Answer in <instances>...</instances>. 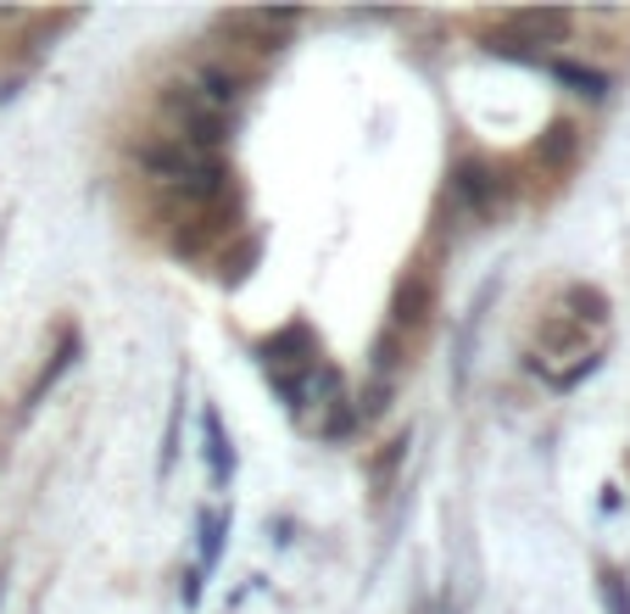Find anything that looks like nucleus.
Wrapping results in <instances>:
<instances>
[{"label":"nucleus","instance_id":"obj_9","mask_svg":"<svg viewBox=\"0 0 630 614\" xmlns=\"http://www.w3.org/2000/svg\"><path fill=\"white\" fill-rule=\"evenodd\" d=\"M602 603H608V614H630V586L619 570H602Z\"/></svg>","mask_w":630,"mask_h":614},{"label":"nucleus","instance_id":"obj_6","mask_svg":"<svg viewBox=\"0 0 630 614\" xmlns=\"http://www.w3.org/2000/svg\"><path fill=\"white\" fill-rule=\"evenodd\" d=\"M553 73H558L564 84H575L580 96H591V101H602V96H608V78H602L597 67H580V62H553Z\"/></svg>","mask_w":630,"mask_h":614},{"label":"nucleus","instance_id":"obj_10","mask_svg":"<svg viewBox=\"0 0 630 614\" xmlns=\"http://www.w3.org/2000/svg\"><path fill=\"white\" fill-rule=\"evenodd\" d=\"M513 23H519V29H530V34H564V29H569V18H564V12H519Z\"/></svg>","mask_w":630,"mask_h":614},{"label":"nucleus","instance_id":"obj_2","mask_svg":"<svg viewBox=\"0 0 630 614\" xmlns=\"http://www.w3.org/2000/svg\"><path fill=\"white\" fill-rule=\"evenodd\" d=\"M134 162H140L145 173H156V180H167V185L178 191L185 180H196L202 168H213V151H202V146H191V140L167 134V140H145V146H134Z\"/></svg>","mask_w":630,"mask_h":614},{"label":"nucleus","instance_id":"obj_7","mask_svg":"<svg viewBox=\"0 0 630 614\" xmlns=\"http://www.w3.org/2000/svg\"><path fill=\"white\" fill-rule=\"evenodd\" d=\"M424 308H430V280H424V274H413V280L397 291V324H419V319H424Z\"/></svg>","mask_w":630,"mask_h":614},{"label":"nucleus","instance_id":"obj_4","mask_svg":"<svg viewBox=\"0 0 630 614\" xmlns=\"http://www.w3.org/2000/svg\"><path fill=\"white\" fill-rule=\"evenodd\" d=\"M202 435H207V475H213V486L224 492L229 475H235V453H229V435H224L218 413H202Z\"/></svg>","mask_w":630,"mask_h":614},{"label":"nucleus","instance_id":"obj_11","mask_svg":"<svg viewBox=\"0 0 630 614\" xmlns=\"http://www.w3.org/2000/svg\"><path fill=\"white\" fill-rule=\"evenodd\" d=\"M218 548H224V519L207 508V514H202V564H213Z\"/></svg>","mask_w":630,"mask_h":614},{"label":"nucleus","instance_id":"obj_1","mask_svg":"<svg viewBox=\"0 0 630 614\" xmlns=\"http://www.w3.org/2000/svg\"><path fill=\"white\" fill-rule=\"evenodd\" d=\"M162 107H167V118L178 123V140H191V146H202V151H213V146L229 140V134H224L229 112H218V107L196 90V84H167Z\"/></svg>","mask_w":630,"mask_h":614},{"label":"nucleus","instance_id":"obj_3","mask_svg":"<svg viewBox=\"0 0 630 614\" xmlns=\"http://www.w3.org/2000/svg\"><path fill=\"white\" fill-rule=\"evenodd\" d=\"M453 202L475 218H491L502 202H508V180L491 168V162H458L453 168Z\"/></svg>","mask_w":630,"mask_h":614},{"label":"nucleus","instance_id":"obj_8","mask_svg":"<svg viewBox=\"0 0 630 614\" xmlns=\"http://www.w3.org/2000/svg\"><path fill=\"white\" fill-rule=\"evenodd\" d=\"M575 146H580V140H575V129H569V123H553V129H547V140H542V162H569V157H575Z\"/></svg>","mask_w":630,"mask_h":614},{"label":"nucleus","instance_id":"obj_5","mask_svg":"<svg viewBox=\"0 0 630 614\" xmlns=\"http://www.w3.org/2000/svg\"><path fill=\"white\" fill-rule=\"evenodd\" d=\"M196 90H202V96H207L218 112H229V107L246 96V78H240V73H229V67H202Z\"/></svg>","mask_w":630,"mask_h":614}]
</instances>
